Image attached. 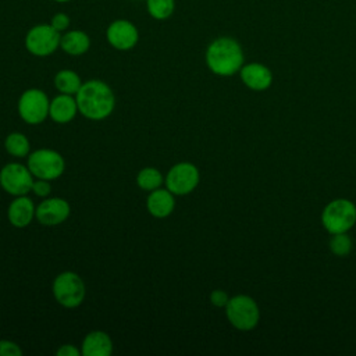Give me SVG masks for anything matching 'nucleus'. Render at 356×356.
<instances>
[{
	"instance_id": "obj_1",
	"label": "nucleus",
	"mask_w": 356,
	"mask_h": 356,
	"mask_svg": "<svg viewBox=\"0 0 356 356\" xmlns=\"http://www.w3.org/2000/svg\"><path fill=\"white\" fill-rule=\"evenodd\" d=\"M75 99L79 114L92 121L107 118L115 107L113 89L100 79H89L83 82L76 92Z\"/></svg>"
},
{
	"instance_id": "obj_2",
	"label": "nucleus",
	"mask_w": 356,
	"mask_h": 356,
	"mask_svg": "<svg viewBox=\"0 0 356 356\" xmlns=\"http://www.w3.org/2000/svg\"><path fill=\"white\" fill-rule=\"evenodd\" d=\"M207 68L220 76H231L245 64L241 43L231 36H218L211 40L204 53Z\"/></svg>"
},
{
	"instance_id": "obj_3",
	"label": "nucleus",
	"mask_w": 356,
	"mask_h": 356,
	"mask_svg": "<svg viewBox=\"0 0 356 356\" xmlns=\"http://www.w3.org/2000/svg\"><path fill=\"white\" fill-rule=\"evenodd\" d=\"M51 292L60 306L75 309L85 300L86 286L79 274L74 271H63L53 280Z\"/></svg>"
},
{
	"instance_id": "obj_4",
	"label": "nucleus",
	"mask_w": 356,
	"mask_h": 356,
	"mask_svg": "<svg viewBox=\"0 0 356 356\" xmlns=\"http://www.w3.org/2000/svg\"><path fill=\"white\" fill-rule=\"evenodd\" d=\"M224 309L229 324L239 331H250L259 323V306L256 300L248 295H235L229 298Z\"/></svg>"
},
{
	"instance_id": "obj_5",
	"label": "nucleus",
	"mask_w": 356,
	"mask_h": 356,
	"mask_svg": "<svg viewBox=\"0 0 356 356\" xmlns=\"http://www.w3.org/2000/svg\"><path fill=\"white\" fill-rule=\"evenodd\" d=\"M321 224L330 234L348 232L356 224V206L348 199H334L323 210Z\"/></svg>"
},
{
	"instance_id": "obj_6",
	"label": "nucleus",
	"mask_w": 356,
	"mask_h": 356,
	"mask_svg": "<svg viewBox=\"0 0 356 356\" xmlns=\"http://www.w3.org/2000/svg\"><path fill=\"white\" fill-rule=\"evenodd\" d=\"M26 165L35 178L42 179H57L65 170V160L54 149H38L28 154Z\"/></svg>"
},
{
	"instance_id": "obj_7",
	"label": "nucleus",
	"mask_w": 356,
	"mask_h": 356,
	"mask_svg": "<svg viewBox=\"0 0 356 356\" xmlns=\"http://www.w3.org/2000/svg\"><path fill=\"white\" fill-rule=\"evenodd\" d=\"M61 33L56 31L50 22L36 24L28 29L24 38V44L28 53L36 57H47L60 49Z\"/></svg>"
},
{
	"instance_id": "obj_8",
	"label": "nucleus",
	"mask_w": 356,
	"mask_h": 356,
	"mask_svg": "<svg viewBox=\"0 0 356 356\" xmlns=\"http://www.w3.org/2000/svg\"><path fill=\"white\" fill-rule=\"evenodd\" d=\"M49 107L50 100L47 95L38 88L24 90L17 103L21 120L29 125L42 124L49 117Z\"/></svg>"
},
{
	"instance_id": "obj_9",
	"label": "nucleus",
	"mask_w": 356,
	"mask_h": 356,
	"mask_svg": "<svg viewBox=\"0 0 356 356\" xmlns=\"http://www.w3.org/2000/svg\"><path fill=\"white\" fill-rule=\"evenodd\" d=\"M200 181V172L193 163L181 161L174 164L164 177L165 188L175 196H184L196 189Z\"/></svg>"
},
{
	"instance_id": "obj_10",
	"label": "nucleus",
	"mask_w": 356,
	"mask_h": 356,
	"mask_svg": "<svg viewBox=\"0 0 356 356\" xmlns=\"http://www.w3.org/2000/svg\"><path fill=\"white\" fill-rule=\"evenodd\" d=\"M35 177L29 171L28 165L21 163H7L0 170V186L11 196L28 195L32 189Z\"/></svg>"
},
{
	"instance_id": "obj_11",
	"label": "nucleus",
	"mask_w": 356,
	"mask_h": 356,
	"mask_svg": "<svg viewBox=\"0 0 356 356\" xmlns=\"http://www.w3.org/2000/svg\"><path fill=\"white\" fill-rule=\"evenodd\" d=\"M106 39L113 49L128 51L138 44L139 31L132 21L118 18L111 21L106 28Z\"/></svg>"
},
{
	"instance_id": "obj_12",
	"label": "nucleus",
	"mask_w": 356,
	"mask_h": 356,
	"mask_svg": "<svg viewBox=\"0 0 356 356\" xmlns=\"http://www.w3.org/2000/svg\"><path fill=\"white\" fill-rule=\"evenodd\" d=\"M71 213L70 203L63 197H44L35 211V218L46 227H56L63 224Z\"/></svg>"
},
{
	"instance_id": "obj_13",
	"label": "nucleus",
	"mask_w": 356,
	"mask_h": 356,
	"mask_svg": "<svg viewBox=\"0 0 356 356\" xmlns=\"http://www.w3.org/2000/svg\"><path fill=\"white\" fill-rule=\"evenodd\" d=\"M239 76L245 86L256 92H263L273 83L271 70L261 63L243 64L239 70Z\"/></svg>"
},
{
	"instance_id": "obj_14",
	"label": "nucleus",
	"mask_w": 356,
	"mask_h": 356,
	"mask_svg": "<svg viewBox=\"0 0 356 356\" xmlns=\"http://www.w3.org/2000/svg\"><path fill=\"white\" fill-rule=\"evenodd\" d=\"M35 211L36 206L28 195L14 196L7 209V218L13 227L25 228L35 218Z\"/></svg>"
},
{
	"instance_id": "obj_15",
	"label": "nucleus",
	"mask_w": 356,
	"mask_h": 356,
	"mask_svg": "<svg viewBox=\"0 0 356 356\" xmlns=\"http://www.w3.org/2000/svg\"><path fill=\"white\" fill-rule=\"evenodd\" d=\"M146 209L156 218L168 217L175 209V195L167 188H157L149 192L146 197Z\"/></svg>"
},
{
	"instance_id": "obj_16",
	"label": "nucleus",
	"mask_w": 356,
	"mask_h": 356,
	"mask_svg": "<svg viewBox=\"0 0 356 356\" xmlns=\"http://www.w3.org/2000/svg\"><path fill=\"white\" fill-rule=\"evenodd\" d=\"M78 113L76 99L72 95L60 93L50 100L49 117L57 124H67L72 121Z\"/></svg>"
},
{
	"instance_id": "obj_17",
	"label": "nucleus",
	"mask_w": 356,
	"mask_h": 356,
	"mask_svg": "<svg viewBox=\"0 0 356 356\" xmlns=\"http://www.w3.org/2000/svg\"><path fill=\"white\" fill-rule=\"evenodd\" d=\"M83 356H110L113 353V339L102 330H93L85 335L81 345Z\"/></svg>"
},
{
	"instance_id": "obj_18",
	"label": "nucleus",
	"mask_w": 356,
	"mask_h": 356,
	"mask_svg": "<svg viewBox=\"0 0 356 356\" xmlns=\"http://www.w3.org/2000/svg\"><path fill=\"white\" fill-rule=\"evenodd\" d=\"M90 47V38L81 29H68L61 33L60 49L68 56H82Z\"/></svg>"
},
{
	"instance_id": "obj_19",
	"label": "nucleus",
	"mask_w": 356,
	"mask_h": 356,
	"mask_svg": "<svg viewBox=\"0 0 356 356\" xmlns=\"http://www.w3.org/2000/svg\"><path fill=\"white\" fill-rule=\"evenodd\" d=\"M82 83L81 76L72 70H60L54 75V86L60 93L75 96Z\"/></svg>"
},
{
	"instance_id": "obj_20",
	"label": "nucleus",
	"mask_w": 356,
	"mask_h": 356,
	"mask_svg": "<svg viewBox=\"0 0 356 356\" xmlns=\"http://www.w3.org/2000/svg\"><path fill=\"white\" fill-rule=\"evenodd\" d=\"M4 149L10 156L22 159L31 153V143L22 132H10L4 139Z\"/></svg>"
},
{
	"instance_id": "obj_21",
	"label": "nucleus",
	"mask_w": 356,
	"mask_h": 356,
	"mask_svg": "<svg viewBox=\"0 0 356 356\" xmlns=\"http://www.w3.org/2000/svg\"><path fill=\"white\" fill-rule=\"evenodd\" d=\"M136 184L140 189L152 192L157 188H161L164 184V175L156 167H145L136 175Z\"/></svg>"
},
{
	"instance_id": "obj_22",
	"label": "nucleus",
	"mask_w": 356,
	"mask_h": 356,
	"mask_svg": "<svg viewBox=\"0 0 356 356\" xmlns=\"http://www.w3.org/2000/svg\"><path fill=\"white\" fill-rule=\"evenodd\" d=\"M147 14L157 21L168 19L175 11V0H145Z\"/></svg>"
},
{
	"instance_id": "obj_23",
	"label": "nucleus",
	"mask_w": 356,
	"mask_h": 356,
	"mask_svg": "<svg viewBox=\"0 0 356 356\" xmlns=\"http://www.w3.org/2000/svg\"><path fill=\"white\" fill-rule=\"evenodd\" d=\"M328 245H330V250L338 257L348 256L353 248L352 239L346 232L331 234V239H330Z\"/></svg>"
},
{
	"instance_id": "obj_24",
	"label": "nucleus",
	"mask_w": 356,
	"mask_h": 356,
	"mask_svg": "<svg viewBox=\"0 0 356 356\" xmlns=\"http://www.w3.org/2000/svg\"><path fill=\"white\" fill-rule=\"evenodd\" d=\"M50 25H51L56 31H58L60 33H63V32H65V31L70 29L71 18H70V15H68L67 13L58 11V13H56V14L51 17Z\"/></svg>"
},
{
	"instance_id": "obj_25",
	"label": "nucleus",
	"mask_w": 356,
	"mask_h": 356,
	"mask_svg": "<svg viewBox=\"0 0 356 356\" xmlns=\"http://www.w3.org/2000/svg\"><path fill=\"white\" fill-rule=\"evenodd\" d=\"M51 181L49 179H42V178H35L33 179V184H32V189L31 192H33L35 196L38 197H49L50 192H51Z\"/></svg>"
},
{
	"instance_id": "obj_26",
	"label": "nucleus",
	"mask_w": 356,
	"mask_h": 356,
	"mask_svg": "<svg viewBox=\"0 0 356 356\" xmlns=\"http://www.w3.org/2000/svg\"><path fill=\"white\" fill-rule=\"evenodd\" d=\"M21 346L10 339H0V356H22Z\"/></svg>"
},
{
	"instance_id": "obj_27",
	"label": "nucleus",
	"mask_w": 356,
	"mask_h": 356,
	"mask_svg": "<svg viewBox=\"0 0 356 356\" xmlns=\"http://www.w3.org/2000/svg\"><path fill=\"white\" fill-rule=\"evenodd\" d=\"M229 300V296L225 291L222 289H214L211 293H210V302L213 306L216 307H225L227 303Z\"/></svg>"
},
{
	"instance_id": "obj_28",
	"label": "nucleus",
	"mask_w": 356,
	"mask_h": 356,
	"mask_svg": "<svg viewBox=\"0 0 356 356\" xmlns=\"http://www.w3.org/2000/svg\"><path fill=\"white\" fill-rule=\"evenodd\" d=\"M56 355L57 356H81L82 352H81V349H78L76 346H74L71 343H64L57 348Z\"/></svg>"
},
{
	"instance_id": "obj_29",
	"label": "nucleus",
	"mask_w": 356,
	"mask_h": 356,
	"mask_svg": "<svg viewBox=\"0 0 356 356\" xmlns=\"http://www.w3.org/2000/svg\"><path fill=\"white\" fill-rule=\"evenodd\" d=\"M53 1H56V3H70V1H72V0H53Z\"/></svg>"
}]
</instances>
